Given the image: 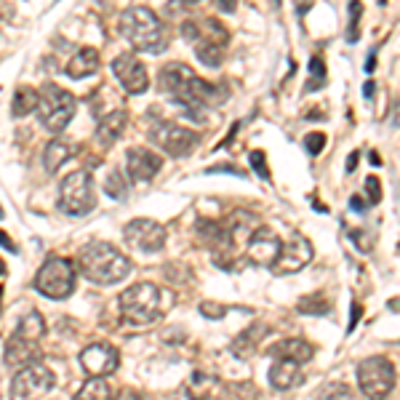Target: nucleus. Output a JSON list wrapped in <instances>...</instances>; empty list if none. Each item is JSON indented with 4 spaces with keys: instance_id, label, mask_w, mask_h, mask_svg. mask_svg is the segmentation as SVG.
Segmentation results:
<instances>
[{
    "instance_id": "f257e3e1",
    "label": "nucleus",
    "mask_w": 400,
    "mask_h": 400,
    "mask_svg": "<svg viewBox=\"0 0 400 400\" xmlns=\"http://www.w3.org/2000/svg\"><path fill=\"white\" fill-rule=\"evenodd\" d=\"M157 83H160V91L168 94L177 104H182L189 115H200L203 107H209L219 96V89L200 78L198 72L184 62H168V65L160 67Z\"/></svg>"
},
{
    "instance_id": "f03ea898",
    "label": "nucleus",
    "mask_w": 400,
    "mask_h": 400,
    "mask_svg": "<svg viewBox=\"0 0 400 400\" xmlns=\"http://www.w3.org/2000/svg\"><path fill=\"white\" fill-rule=\"evenodd\" d=\"M121 35L128 40L133 51H142V54H163L168 48V33L166 24L160 22L152 9L147 6H131L121 13V22H118Z\"/></svg>"
},
{
    "instance_id": "7ed1b4c3",
    "label": "nucleus",
    "mask_w": 400,
    "mask_h": 400,
    "mask_svg": "<svg viewBox=\"0 0 400 400\" xmlns=\"http://www.w3.org/2000/svg\"><path fill=\"white\" fill-rule=\"evenodd\" d=\"M80 275L99 286H115L131 275V259L110 243H89L78 254Z\"/></svg>"
},
{
    "instance_id": "20e7f679",
    "label": "nucleus",
    "mask_w": 400,
    "mask_h": 400,
    "mask_svg": "<svg viewBox=\"0 0 400 400\" xmlns=\"http://www.w3.org/2000/svg\"><path fill=\"white\" fill-rule=\"evenodd\" d=\"M174 294L160 289L155 283H133L128 291H123L118 304H121L123 318L133 326H152L157 323L166 310L174 307Z\"/></svg>"
},
{
    "instance_id": "39448f33",
    "label": "nucleus",
    "mask_w": 400,
    "mask_h": 400,
    "mask_svg": "<svg viewBox=\"0 0 400 400\" xmlns=\"http://www.w3.org/2000/svg\"><path fill=\"white\" fill-rule=\"evenodd\" d=\"M78 112V99L70 91L59 89L54 83H48L40 94V104H38V118L40 126L51 133H62L72 123Z\"/></svg>"
},
{
    "instance_id": "423d86ee",
    "label": "nucleus",
    "mask_w": 400,
    "mask_h": 400,
    "mask_svg": "<svg viewBox=\"0 0 400 400\" xmlns=\"http://www.w3.org/2000/svg\"><path fill=\"white\" fill-rule=\"evenodd\" d=\"M35 291L45 299H67L75 291V265L65 256H48L35 275Z\"/></svg>"
},
{
    "instance_id": "0eeeda50",
    "label": "nucleus",
    "mask_w": 400,
    "mask_h": 400,
    "mask_svg": "<svg viewBox=\"0 0 400 400\" xmlns=\"http://www.w3.org/2000/svg\"><path fill=\"white\" fill-rule=\"evenodd\" d=\"M96 195H94V182L89 171H70L62 184H59V209L70 216H86L94 211Z\"/></svg>"
},
{
    "instance_id": "6e6552de",
    "label": "nucleus",
    "mask_w": 400,
    "mask_h": 400,
    "mask_svg": "<svg viewBox=\"0 0 400 400\" xmlns=\"http://www.w3.org/2000/svg\"><path fill=\"white\" fill-rule=\"evenodd\" d=\"M150 142H152L157 150H163L166 155L184 157L198 147L200 133L192 131V128H184V126H177V123L155 121L150 126Z\"/></svg>"
},
{
    "instance_id": "1a4fd4ad",
    "label": "nucleus",
    "mask_w": 400,
    "mask_h": 400,
    "mask_svg": "<svg viewBox=\"0 0 400 400\" xmlns=\"http://www.w3.org/2000/svg\"><path fill=\"white\" fill-rule=\"evenodd\" d=\"M357 384L366 398H384L395 387V366L382 355L366 357L357 366Z\"/></svg>"
},
{
    "instance_id": "9d476101",
    "label": "nucleus",
    "mask_w": 400,
    "mask_h": 400,
    "mask_svg": "<svg viewBox=\"0 0 400 400\" xmlns=\"http://www.w3.org/2000/svg\"><path fill=\"white\" fill-rule=\"evenodd\" d=\"M51 389H54V371L38 360L16 368V377L11 379V398H38Z\"/></svg>"
},
{
    "instance_id": "9b49d317",
    "label": "nucleus",
    "mask_w": 400,
    "mask_h": 400,
    "mask_svg": "<svg viewBox=\"0 0 400 400\" xmlns=\"http://www.w3.org/2000/svg\"><path fill=\"white\" fill-rule=\"evenodd\" d=\"M123 238L139 254H157L166 245V227L155 219H133L126 224Z\"/></svg>"
},
{
    "instance_id": "f8f14e48",
    "label": "nucleus",
    "mask_w": 400,
    "mask_h": 400,
    "mask_svg": "<svg viewBox=\"0 0 400 400\" xmlns=\"http://www.w3.org/2000/svg\"><path fill=\"white\" fill-rule=\"evenodd\" d=\"M280 251H283V240L272 227H256L245 243V256L256 267H275Z\"/></svg>"
},
{
    "instance_id": "ddd939ff",
    "label": "nucleus",
    "mask_w": 400,
    "mask_h": 400,
    "mask_svg": "<svg viewBox=\"0 0 400 400\" xmlns=\"http://www.w3.org/2000/svg\"><path fill=\"white\" fill-rule=\"evenodd\" d=\"M112 72H115V78H118V83L123 86L126 94L139 96V94H145L150 89V75H147V67L142 65L139 56L121 54L112 62Z\"/></svg>"
},
{
    "instance_id": "4468645a",
    "label": "nucleus",
    "mask_w": 400,
    "mask_h": 400,
    "mask_svg": "<svg viewBox=\"0 0 400 400\" xmlns=\"http://www.w3.org/2000/svg\"><path fill=\"white\" fill-rule=\"evenodd\" d=\"M182 35L187 38L192 45L200 43H213V45H227L230 43V33L222 22H216L213 16H192L182 22Z\"/></svg>"
},
{
    "instance_id": "2eb2a0df",
    "label": "nucleus",
    "mask_w": 400,
    "mask_h": 400,
    "mask_svg": "<svg viewBox=\"0 0 400 400\" xmlns=\"http://www.w3.org/2000/svg\"><path fill=\"white\" fill-rule=\"evenodd\" d=\"M80 366L89 377H110L121 366V355L107 342H94L80 352Z\"/></svg>"
},
{
    "instance_id": "dca6fc26",
    "label": "nucleus",
    "mask_w": 400,
    "mask_h": 400,
    "mask_svg": "<svg viewBox=\"0 0 400 400\" xmlns=\"http://www.w3.org/2000/svg\"><path fill=\"white\" fill-rule=\"evenodd\" d=\"M312 243L304 238L301 233H294L289 238V243H283V251H280L278 262H275V272L280 275H289V272H299L301 267H307L312 262Z\"/></svg>"
},
{
    "instance_id": "f3484780",
    "label": "nucleus",
    "mask_w": 400,
    "mask_h": 400,
    "mask_svg": "<svg viewBox=\"0 0 400 400\" xmlns=\"http://www.w3.org/2000/svg\"><path fill=\"white\" fill-rule=\"evenodd\" d=\"M222 230H224V240H227V254H235L238 245L248 243L251 233L256 230V216L251 211H243V209H235L224 216Z\"/></svg>"
},
{
    "instance_id": "a211bd4d",
    "label": "nucleus",
    "mask_w": 400,
    "mask_h": 400,
    "mask_svg": "<svg viewBox=\"0 0 400 400\" xmlns=\"http://www.w3.org/2000/svg\"><path fill=\"white\" fill-rule=\"evenodd\" d=\"M126 168L131 182H150L163 168V157L152 152L150 147H131L126 152Z\"/></svg>"
},
{
    "instance_id": "6ab92c4d",
    "label": "nucleus",
    "mask_w": 400,
    "mask_h": 400,
    "mask_svg": "<svg viewBox=\"0 0 400 400\" xmlns=\"http://www.w3.org/2000/svg\"><path fill=\"white\" fill-rule=\"evenodd\" d=\"M40 357V342H35L24 333L13 331V336L6 342V366L9 368H22L27 363H35Z\"/></svg>"
},
{
    "instance_id": "aec40b11",
    "label": "nucleus",
    "mask_w": 400,
    "mask_h": 400,
    "mask_svg": "<svg viewBox=\"0 0 400 400\" xmlns=\"http://www.w3.org/2000/svg\"><path fill=\"white\" fill-rule=\"evenodd\" d=\"M126 126H128V112L126 110H115V112H110V115H104L99 121V126H96V145L104 147V150H110L123 136Z\"/></svg>"
},
{
    "instance_id": "412c9836",
    "label": "nucleus",
    "mask_w": 400,
    "mask_h": 400,
    "mask_svg": "<svg viewBox=\"0 0 400 400\" xmlns=\"http://www.w3.org/2000/svg\"><path fill=\"white\" fill-rule=\"evenodd\" d=\"M270 355L272 357H283V360H294V363H307L312 360L315 355V347L307 342V339H299V336H294V339H283L278 345L270 347Z\"/></svg>"
},
{
    "instance_id": "4be33fe9",
    "label": "nucleus",
    "mask_w": 400,
    "mask_h": 400,
    "mask_svg": "<svg viewBox=\"0 0 400 400\" xmlns=\"http://www.w3.org/2000/svg\"><path fill=\"white\" fill-rule=\"evenodd\" d=\"M99 65H101V59L96 48H91V45L78 48L75 56L67 62V78H72V80L89 78V75H94V72L99 70Z\"/></svg>"
},
{
    "instance_id": "5701e85b",
    "label": "nucleus",
    "mask_w": 400,
    "mask_h": 400,
    "mask_svg": "<svg viewBox=\"0 0 400 400\" xmlns=\"http://www.w3.org/2000/svg\"><path fill=\"white\" fill-rule=\"evenodd\" d=\"M270 384H272V389H278V392H286V389H294L296 384H301L299 363L278 357V363L270 368Z\"/></svg>"
},
{
    "instance_id": "b1692460",
    "label": "nucleus",
    "mask_w": 400,
    "mask_h": 400,
    "mask_svg": "<svg viewBox=\"0 0 400 400\" xmlns=\"http://www.w3.org/2000/svg\"><path fill=\"white\" fill-rule=\"evenodd\" d=\"M72 155H75V145H72V142H67V139H51L43 150L45 171H48V174H56Z\"/></svg>"
},
{
    "instance_id": "393cba45",
    "label": "nucleus",
    "mask_w": 400,
    "mask_h": 400,
    "mask_svg": "<svg viewBox=\"0 0 400 400\" xmlns=\"http://www.w3.org/2000/svg\"><path fill=\"white\" fill-rule=\"evenodd\" d=\"M38 104H40V91L33 89V86H19L13 91L11 115L13 118H27L30 112L38 110Z\"/></svg>"
},
{
    "instance_id": "a878e982",
    "label": "nucleus",
    "mask_w": 400,
    "mask_h": 400,
    "mask_svg": "<svg viewBox=\"0 0 400 400\" xmlns=\"http://www.w3.org/2000/svg\"><path fill=\"white\" fill-rule=\"evenodd\" d=\"M16 331L24 333V336H30V339H35V342H40L43 339V333H45V321H43V315L40 312H27L22 318V323L16 326Z\"/></svg>"
},
{
    "instance_id": "bb28decb",
    "label": "nucleus",
    "mask_w": 400,
    "mask_h": 400,
    "mask_svg": "<svg viewBox=\"0 0 400 400\" xmlns=\"http://www.w3.org/2000/svg\"><path fill=\"white\" fill-rule=\"evenodd\" d=\"M78 398H89V400H101V398H112V387L104 377H91L83 387H80Z\"/></svg>"
},
{
    "instance_id": "cd10ccee",
    "label": "nucleus",
    "mask_w": 400,
    "mask_h": 400,
    "mask_svg": "<svg viewBox=\"0 0 400 400\" xmlns=\"http://www.w3.org/2000/svg\"><path fill=\"white\" fill-rule=\"evenodd\" d=\"M296 307H299V312H304V315H326V312H331V299L323 296L321 291H315L310 296L299 299Z\"/></svg>"
},
{
    "instance_id": "c85d7f7f",
    "label": "nucleus",
    "mask_w": 400,
    "mask_h": 400,
    "mask_svg": "<svg viewBox=\"0 0 400 400\" xmlns=\"http://www.w3.org/2000/svg\"><path fill=\"white\" fill-rule=\"evenodd\" d=\"M195 54H198L200 65H206V67H219V65L224 62V45L200 43V45H195Z\"/></svg>"
},
{
    "instance_id": "c756f323",
    "label": "nucleus",
    "mask_w": 400,
    "mask_h": 400,
    "mask_svg": "<svg viewBox=\"0 0 400 400\" xmlns=\"http://www.w3.org/2000/svg\"><path fill=\"white\" fill-rule=\"evenodd\" d=\"M126 189H128V182L123 177V171H110L107 179H104V192H107V198L121 200L123 195H126Z\"/></svg>"
},
{
    "instance_id": "7c9ffc66",
    "label": "nucleus",
    "mask_w": 400,
    "mask_h": 400,
    "mask_svg": "<svg viewBox=\"0 0 400 400\" xmlns=\"http://www.w3.org/2000/svg\"><path fill=\"white\" fill-rule=\"evenodd\" d=\"M326 86V62L321 56L310 59V80H307V91H318Z\"/></svg>"
},
{
    "instance_id": "2f4dec72",
    "label": "nucleus",
    "mask_w": 400,
    "mask_h": 400,
    "mask_svg": "<svg viewBox=\"0 0 400 400\" xmlns=\"http://www.w3.org/2000/svg\"><path fill=\"white\" fill-rule=\"evenodd\" d=\"M259 331H262V328H248V331H245L243 336H240V339H238V342L233 345L235 350L240 352V357H248L251 352H254L256 342H259V339L265 336V333H259Z\"/></svg>"
},
{
    "instance_id": "473e14b6",
    "label": "nucleus",
    "mask_w": 400,
    "mask_h": 400,
    "mask_svg": "<svg viewBox=\"0 0 400 400\" xmlns=\"http://www.w3.org/2000/svg\"><path fill=\"white\" fill-rule=\"evenodd\" d=\"M360 13H363V6H360V0H350V27H347V40L350 43H355L360 30H357V24H360Z\"/></svg>"
},
{
    "instance_id": "72a5a7b5",
    "label": "nucleus",
    "mask_w": 400,
    "mask_h": 400,
    "mask_svg": "<svg viewBox=\"0 0 400 400\" xmlns=\"http://www.w3.org/2000/svg\"><path fill=\"white\" fill-rule=\"evenodd\" d=\"M304 150L310 155H321L323 150H326V133H307L304 136Z\"/></svg>"
},
{
    "instance_id": "f704fd0d",
    "label": "nucleus",
    "mask_w": 400,
    "mask_h": 400,
    "mask_svg": "<svg viewBox=\"0 0 400 400\" xmlns=\"http://www.w3.org/2000/svg\"><path fill=\"white\" fill-rule=\"evenodd\" d=\"M251 168L256 171V177L259 179L270 182V168H267V157L262 150H254V152H251Z\"/></svg>"
},
{
    "instance_id": "c9c22d12",
    "label": "nucleus",
    "mask_w": 400,
    "mask_h": 400,
    "mask_svg": "<svg viewBox=\"0 0 400 400\" xmlns=\"http://www.w3.org/2000/svg\"><path fill=\"white\" fill-rule=\"evenodd\" d=\"M200 312H203V318H213V321H219L227 315V307L219 304V301H203L200 304Z\"/></svg>"
},
{
    "instance_id": "e433bc0d",
    "label": "nucleus",
    "mask_w": 400,
    "mask_h": 400,
    "mask_svg": "<svg viewBox=\"0 0 400 400\" xmlns=\"http://www.w3.org/2000/svg\"><path fill=\"white\" fill-rule=\"evenodd\" d=\"M350 238H352V240H355L357 243V248H360V251H371V248H374V235L371 233H360V230H352V233H350Z\"/></svg>"
},
{
    "instance_id": "4c0bfd02",
    "label": "nucleus",
    "mask_w": 400,
    "mask_h": 400,
    "mask_svg": "<svg viewBox=\"0 0 400 400\" xmlns=\"http://www.w3.org/2000/svg\"><path fill=\"white\" fill-rule=\"evenodd\" d=\"M379 184H382V182H379L377 177H368V179H366V192H368V200H371L374 206H377L379 200H382V187H379Z\"/></svg>"
},
{
    "instance_id": "58836bf2",
    "label": "nucleus",
    "mask_w": 400,
    "mask_h": 400,
    "mask_svg": "<svg viewBox=\"0 0 400 400\" xmlns=\"http://www.w3.org/2000/svg\"><path fill=\"white\" fill-rule=\"evenodd\" d=\"M323 398H328V395H345V398H350V395H352V389L347 387V384H339V382H336V384H331V387H326L321 392Z\"/></svg>"
},
{
    "instance_id": "ea45409f",
    "label": "nucleus",
    "mask_w": 400,
    "mask_h": 400,
    "mask_svg": "<svg viewBox=\"0 0 400 400\" xmlns=\"http://www.w3.org/2000/svg\"><path fill=\"white\" fill-rule=\"evenodd\" d=\"M206 174H235V177H243V171L235 166H211L206 168Z\"/></svg>"
},
{
    "instance_id": "a19ab883",
    "label": "nucleus",
    "mask_w": 400,
    "mask_h": 400,
    "mask_svg": "<svg viewBox=\"0 0 400 400\" xmlns=\"http://www.w3.org/2000/svg\"><path fill=\"white\" fill-rule=\"evenodd\" d=\"M350 310H352V318H350V326H347V333H352L355 331V326H357V321H360V304H357V301H352V304H350Z\"/></svg>"
},
{
    "instance_id": "79ce46f5",
    "label": "nucleus",
    "mask_w": 400,
    "mask_h": 400,
    "mask_svg": "<svg viewBox=\"0 0 400 400\" xmlns=\"http://www.w3.org/2000/svg\"><path fill=\"white\" fill-rule=\"evenodd\" d=\"M350 206H352V211H357V213H363L368 209L366 200L360 198V195H352V198H350Z\"/></svg>"
},
{
    "instance_id": "37998d69",
    "label": "nucleus",
    "mask_w": 400,
    "mask_h": 400,
    "mask_svg": "<svg viewBox=\"0 0 400 400\" xmlns=\"http://www.w3.org/2000/svg\"><path fill=\"white\" fill-rule=\"evenodd\" d=\"M216 3V9L222 13H227V11H235V0H213Z\"/></svg>"
},
{
    "instance_id": "c03bdc74",
    "label": "nucleus",
    "mask_w": 400,
    "mask_h": 400,
    "mask_svg": "<svg viewBox=\"0 0 400 400\" xmlns=\"http://www.w3.org/2000/svg\"><path fill=\"white\" fill-rule=\"evenodd\" d=\"M0 243L6 245V248H9V251H11V254H16V251H19V248H16V245H13V240H11V238H9V235L3 233V230H0Z\"/></svg>"
},
{
    "instance_id": "a18cd8bd",
    "label": "nucleus",
    "mask_w": 400,
    "mask_h": 400,
    "mask_svg": "<svg viewBox=\"0 0 400 400\" xmlns=\"http://www.w3.org/2000/svg\"><path fill=\"white\" fill-rule=\"evenodd\" d=\"M357 157H360V152H350V157H347V174H352V171H355Z\"/></svg>"
},
{
    "instance_id": "49530a36",
    "label": "nucleus",
    "mask_w": 400,
    "mask_h": 400,
    "mask_svg": "<svg viewBox=\"0 0 400 400\" xmlns=\"http://www.w3.org/2000/svg\"><path fill=\"white\" fill-rule=\"evenodd\" d=\"M374 67H377V48L368 54V62H366V72H374Z\"/></svg>"
},
{
    "instance_id": "de8ad7c7",
    "label": "nucleus",
    "mask_w": 400,
    "mask_h": 400,
    "mask_svg": "<svg viewBox=\"0 0 400 400\" xmlns=\"http://www.w3.org/2000/svg\"><path fill=\"white\" fill-rule=\"evenodd\" d=\"M374 91H377V86H374V80H368L366 86H363V96H366V99H374Z\"/></svg>"
},
{
    "instance_id": "09e8293b",
    "label": "nucleus",
    "mask_w": 400,
    "mask_h": 400,
    "mask_svg": "<svg viewBox=\"0 0 400 400\" xmlns=\"http://www.w3.org/2000/svg\"><path fill=\"white\" fill-rule=\"evenodd\" d=\"M392 118H395V126H400V101L395 104V115Z\"/></svg>"
},
{
    "instance_id": "8fccbe9b",
    "label": "nucleus",
    "mask_w": 400,
    "mask_h": 400,
    "mask_svg": "<svg viewBox=\"0 0 400 400\" xmlns=\"http://www.w3.org/2000/svg\"><path fill=\"white\" fill-rule=\"evenodd\" d=\"M371 163H374V166H382V160H379L377 152H371Z\"/></svg>"
},
{
    "instance_id": "3c124183",
    "label": "nucleus",
    "mask_w": 400,
    "mask_h": 400,
    "mask_svg": "<svg viewBox=\"0 0 400 400\" xmlns=\"http://www.w3.org/2000/svg\"><path fill=\"white\" fill-rule=\"evenodd\" d=\"M184 6H195V3H200V0H182Z\"/></svg>"
},
{
    "instance_id": "603ef678",
    "label": "nucleus",
    "mask_w": 400,
    "mask_h": 400,
    "mask_svg": "<svg viewBox=\"0 0 400 400\" xmlns=\"http://www.w3.org/2000/svg\"><path fill=\"white\" fill-rule=\"evenodd\" d=\"M3 272H6V262H3V259H0V275H3Z\"/></svg>"
},
{
    "instance_id": "864d4df0",
    "label": "nucleus",
    "mask_w": 400,
    "mask_h": 400,
    "mask_svg": "<svg viewBox=\"0 0 400 400\" xmlns=\"http://www.w3.org/2000/svg\"><path fill=\"white\" fill-rule=\"evenodd\" d=\"M0 301H3V291H0Z\"/></svg>"
},
{
    "instance_id": "5fc2aeb1",
    "label": "nucleus",
    "mask_w": 400,
    "mask_h": 400,
    "mask_svg": "<svg viewBox=\"0 0 400 400\" xmlns=\"http://www.w3.org/2000/svg\"><path fill=\"white\" fill-rule=\"evenodd\" d=\"M275 3H278V6H280V0H275Z\"/></svg>"
}]
</instances>
